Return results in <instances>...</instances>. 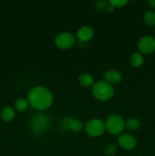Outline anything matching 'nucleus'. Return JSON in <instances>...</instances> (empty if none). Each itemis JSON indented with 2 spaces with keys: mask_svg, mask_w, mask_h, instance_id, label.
Segmentation results:
<instances>
[{
  "mask_svg": "<svg viewBox=\"0 0 155 156\" xmlns=\"http://www.w3.org/2000/svg\"><path fill=\"white\" fill-rule=\"evenodd\" d=\"M27 101L32 108L39 111L46 110L52 105L53 96L51 91L43 86H35L27 94Z\"/></svg>",
  "mask_w": 155,
  "mask_h": 156,
  "instance_id": "f257e3e1",
  "label": "nucleus"
},
{
  "mask_svg": "<svg viewBox=\"0 0 155 156\" xmlns=\"http://www.w3.org/2000/svg\"><path fill=\"white\" fill-rule=\"evenodd\" d=\"M15 117V112L13 108L10 106H6L2 110L1 117L4 121L10 122L14 120Z\"/></svg>",
  "mask_w": 155,
  "mask_h": 156,
  "instance_id": "9b49d317",
  "label": "nucleus"
},
{
  "mask_svg": "<svg viewBox=\"0 0 155 156\" xmlns=\"http://www.w3.org/2000/svg\"><path fill=\"white\" fill-rule=\"evenodd\" d=\"M78 81L81 85L86 87V88L93 86V85H94V79L88 73H83V74L81 75L78 78Z\"/></svg>",
  "mask_w": 155,
  "mask_h": 156,
  "instance_id": "f8f14e48",
  "label": "nucleus"
},
{
  "mask_svg": "<svg viewBox=\"0 0 155 156\" xmlns=\"http://www.w3.org/2000/svg\"><path fill=\"white\" fill-rule=\"evenodd\" d=\"M78 38L81 42H87L92 39L94 36V30L91 27L88 26H83L81 27L77 33Z\"/></svg>",
  "mask_w": 155,
  "mask_h": 156,
  "instance_id": "1a4fd4ad",
  "label": "nucleus"
},
{
  "mask_svg": "<svg viewBox=\"0 0 155 156\" xmlns=\"http://www.w3.org/2000/svg\"><path fill=\"white\" fill-rule=\"evenodd\" d=\"M84 128V124L82 123L81 121L78 120H75V119H73L72 121L71 122L69 125V130L73 131V132H80Z\"/></svg>",
  "mask_w": 155,
  "mask_h": 156,
  "instance_id": "f3484780",
  "label": "nucleus"
},
{
  "mask_svg": "<svg viewBox=\"0 0 155 156\" xmlns=\"http://www.w3.org/2000/svg\"><path fill=\"white\" fill-rule=\"evenodd\" d=\"M104 79L109 84H116L121 82L122 79L121 73L116 70H109L104 75Z\"/></svg>",
  "mask_w": 155,
  "mask_h": 156,
  "instance_id": "9d476101",
  "label": "nucleus"
},
{
  "mask_svg": "<svg viewBox=\"0 0 155 156\" xmlns=\"http://www.w3.org/2000/svg\"><path fill=\"white\" fill-rule=\"evenodd\" d=\"M92 94L97 100L106 101L112 98L114 89L112 85L106 81H99L93 85Z\"/></svg>",
  "mask_w": 155,
  "mask_h": 156,
  "instance_id": "f03ea898",
  "label": "nucleus"
},
{
  "mask_svg": "<svg viewBox=\"0 0 155 156\" xmlns=\"http://www.w3.org/2000/svg\"><path fill=\"white\" fill-rule=\"evenodd\" d=\"M125 126L129 130H136L141 126L140 120L137 118H129L126 122H125Z\"/></svg>",
  "mask_w": 155,
  "mask_h": 156,
  "instance_id": "4468645a",
  "label": "nucleus"
},
{
  "mask_svg": "<svg viewBox=\"0 0 155 156\" xmlns=\"http://www.w3.org/2000/svg\"><path fill=\"white\" fill-rule=\"evenodd\" d=\"M75 43L74 35L69 32H62L56 36L55 39V44L61 50H67L72 47Z\"/></svg>",
  "mask_w": 155,
  "mask_h": 156,
  "instance_id": "423d86ee",
  "label": "nucleus"
},
{
  "mask_svg": "<svg viewBox=\"0 0 155 156\" xmlns=\"http://www.w3.org/2000/svg\"><path fill=\"white\" fill-rule=\"evenodd\" d=\"M109 5V2L107 1H97L95 2V9L99 12H103L104 10L107 9Z\"/></svg>",
  "mask_w": 155,
  "mask_h": 156,
  "instance_id": "6ab92c4d",
  "label": "nucleus"
},
{
  "mask_svg": "<svg viewBox=\"0 0 155 156\" xmlns=\"http://www.w3.org/2000/svg\"><path fill=\"white\" fill-rule=\"evenodd\" d=\"M138 49L140 53L150 54L155 50V39L150 36H144L139 40Z\"/></svg>",
  "mask_w": 155,
  "mask_h": 156,
  "instance_id": "0eeeda50",
  "label": "nucleus"
},
{
  "mask_svg": "<svg viewBox=\"0 0 155 156\" xmlns=\"http://www.w3.org/2000/svg\"><path fill=\"white\" fill-rule=\"evenodd\" d=\"M106 10H107L109 12H112L114 10H115V8H114L112 5H111L109 3V5H108L107 9H106Z\"/></svg>",
  "mask_w": 155,
  "mask_h": 156,
  "instance_id": "5701e85b",
  "label": "nucleus"
},
{
  "mask_svg": "<svg viewBox=\"0 0 155 156\" xmlns=\"http://www.w3.org/2000/svg\"><path fill=\"white\" fill-rule=\"evenodd\" d=\"M106 129L112 135H119L123 132L126 128L125 121L119 114H111L106 118L105 122Z\"/></svg>",
  "mask_w": 155,
  "mask_h": 156,
  "instance_id": "7ed1b4c3",
  "label": "nucleus"
},
{
  "mask_svg": "<svg viewBox=\"0 0 155 156\" xmlns=\"http://www.w3.org/2000/svg\"><path fill=\"white\" fill-rule=\"evenodd\" d=\"M130 62L133 66L140 67L144 63V57L141 53L135 52L131 56Z\"/></svg>",
  "mask_w": 155,
  "mask_h": 156,
  "instance_id": "ddd939ff",
  "label": "nucleus"
},
{
  "mask_svg": "<svg viewBox=\"0 0 155 156\" xmlns=\"http://www.w3.org/2000/svg\"><path fill=\"white\" fill-rule=\"evenodd\" d=\"M118 144L126 150H132L136 146L137 142L135 137L129 133H123L119 136Z\"/></svg>",
  "mask_w": 155,
  "mask_h": 156,
  "instance_id": "6e6552de",
  "label": "nucleus"
},
{
  "mask_svg": "<svg viewBox=\"0 0 155 156\" xmlns=\"http://www.w3.org/2000/svg\"><path fill=\"white\" fill-rule=\"evenodd\" d=\"M109 3L114 8H120L127 5L128 1L126 0H111V1H109Z\"/></svg>",
  "mask_w": 155,
  "mask_h": 156,
  "instance_id": "aec40b11",
  "label": "nucleus"
},
{
  "mask_svg": "<svg viewBox=\"0 0 155 156\" xmlns=\"http://www.w3.org/2000/svg\"><path fill=\"white\" fill-rule=\"evenodd\" d=\"M73 119L74 118L71 117H67L62 119L60 121V123H59V128H60V129L63 131L69 130V125L71 122L72 121Z\"/></svg>",
  "mask_w": 155,
  "mask_h": 156,
  "instance_id": "a211bd4d",
  "label": "nucleus"
},
{
  "mask_svg": "<svg viewBox=\"0 0 155 156\" xmlns=\"http://www.w3.org/2000/svg\"><path fill=\"white\" fill-rule=\"evenodd\" d=\"M106 129L105 123L100 119H92L87 122L85 131L91 137H98L104 133Z\"/></svg>",
  "mask_w": 155,
  "mask_h": 156,
  "instance_id": "39448f33",
  "label": "nucleus"
},
{
  "mask_svg": "<svg viewBox=\"0 0 155 156\" xmlns=\"http://www.w3.org/2000/svg\"><path fill=\"white\" fill-rule=\"evenodd\" d=\"M50 125V118L45 114L34 115L30 120V128L34 134H42Z\"/></svg>",
  "mask_w": 155,
  "mask_h": 156,
  "instance_id": "20e7f679",
  "label": "nucleus"
},
{
  "mask_svg": "<svg viewBox=\"0 0 155 156\" xmlns=\"http://www.w3.org/2000/svg\"><path fill=\"white\" fill-rule=\"evenodd\" d=\"M147 4L150 6V8H153V9H155V0H149L147 2Z\"/></svg>",
  "mask_w": 155,
  "mask_h": 156,
  "instance_id": "4be33fe9",
  "label": "nucleus"
},
{
  "mask_svg": "<svg viewBox=\"0 0 155 156\" xmlns=\"http://www.w3.org/2000/svg\"><path fill=\"white\" fill-rule=\"evenodd\" d=\"M29 105L28 101L24 98H18L15 102V108L19 112H23L27 109Z\"/></svg>",
  "mask_w": 155,
  "mask_h": 156,
  "instance_id": "2eb2a0df",
  "label": "nucleus"
},
{
  "mask_svg": "<svg viewBox=\"0 0 155 156\" xmlns=\"http://www.w3.org/2000/svg\"><path fill=\"white\" fill-rule=\"evenodd\" d=\"M117 151V147L116 146L113 144L109 145L108 146H106V149H105V154L108 156H112L115 155V152Z\"/></svg>",
  "mask_w": 155,
  "mask_h": 156,
  "instance_id": "412c9836",
  "label": "nucleus"
},
{
  "mask_svg": "<svg viewBox=\"0 0 155 156\" xmlns=\"http://www.w3.org/2000/svg\"><path fill=\"white\" fill-rule=\"evenodd\" d=\"M144 22L148 26H155V12L153 11H147L144 15Z\"/></svg>",
  "mask_w": 155,
  "mask_h": 156,
  "instance_id": "dca6fc26",
  "label": "nucleus"
}]
</instances>
